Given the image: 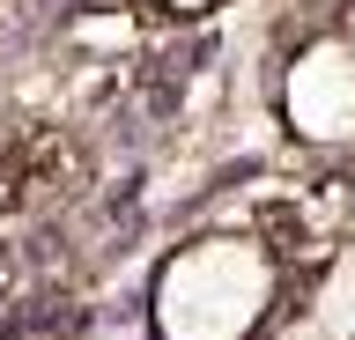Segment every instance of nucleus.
I'll use <instances>...</instances> for the list:
<instances>
[{
	"instance_id": "f257e3e1",
	"label": "nucleus",
	"mask_w": 355,
	"mask_h": 340,
	"mask_svg": "<svg viewBox=\"0 0 355 340\" xmlns=\"http://www.w3.org/2000/svg\"><path fill=\"white\" fill-rule=\"evenodd\" d=\"M266 311H274V259L237 229H215L163 259L148 340H252Z\"/></svg>"
},
{
	"instance_id": "f03ea898",
	"label": "nucleus",
	"mask_w": 355,
	"mask_h": 340,
	"mask_svg": "<svg viewBox=\"0 0 355 340\" xmlns=\"http://www.w3.org/2000/svg\"><path fill=\"white\" fill-rule=\"evenodd\" d=\"M282 118L311 148H355V45L311 37L282 74Z\"/></svg>"
},
{
	"instance_id": "7ed1b4c3",
	"label": "nucleus",
	"mask_w": 355,
	"mask_h": 340,
	"mask_svg": "<svg viewBox=\"0 0 355 340\" xmlns=\"http://www.w3.org/2000/svg\"><path fill=\"white\" fill-rule=\"evenodd\" d=\"M163 8H178V15H207L215 0H163Z\"/></svg>"
}]
</instances>
